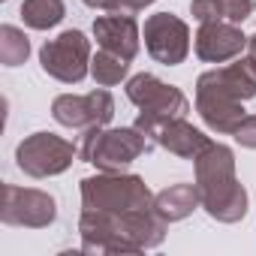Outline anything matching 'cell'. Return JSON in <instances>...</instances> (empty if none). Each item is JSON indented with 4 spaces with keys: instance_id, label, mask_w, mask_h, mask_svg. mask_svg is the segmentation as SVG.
Masks as SVG:
<instances>
[{
    "instance_id": "cell-15",
    "label": "cell",
    "mask_w": 256,
    "mask_h": 256,
    "mask_svg": "<svg viewBox=\"0 0 256 256\" xmlns=\"http://www.w3.org/2000/svg\"><path fill=\"white\" fill-rule=\"evenodd\" d=\"M199 205H202V196H199L196 184H172L154 196V211L166 223H178V220L190 217L193 208H199Z\"/></svg>"
},
{
    "instance_id": "cell-10",
    "label": "cell",
    "mask_w": 256,
    "mask_h": 256,
    "mask_svg": "<svg viewBox=\"0 0 256 256\" xmlns=\"http://www.w3.org/2000/svg\"><path fill=\"white\" fill-rule=\"evenodd\" d=\"M126 100L139 106V112L157 118H184L190 112V100L175 84H166L151 72H139L126 82Z\"/></svg>"
},
{
    "instance_id": "cell-8",
    "label": "cell",
    "mask_w": 256,
    "mask_h": 256,
    "mask_svg": "<svg viewBox=\"0 0 256 256\" xmlns=\"http://www.w3.org/2000/svg\"><path fill=\"white\" fill-rule=\"evenodd\" d=\"M52 114L60 126H70V130L106 126L114 114V100L106 88L90 94H60L52 102Z\"/></svg>"
},
{
    "instance_id": "cell-2",
    "label": "cell",
    "mask_w": 256,
    "mask_h": 256,
    "mask_svg": "<svg viewBox=\"0 0 256 256\" xmlns=\"http://www.w3.org/2000/svg\"><path fill=\"white\" fill-rule=\"evenodd\" d=\"M193 163L196 187L208 217L220 223H238L247 214V190L235 178V154L220 142H208V148Z\"/></svg>"
},
{
    "instance_id": "cell-13",
    "label": "cell",
    "mask_w": 256,
    "mask_h": 256,
    "mask_svg": "<svg viewBox=\"0 0 256 256\" xmlns=\"http://www.w3.org/2000/svg\"><path fill=\"white\" fill-rule=\"evenodd\" d=\"M118 232L120 238H126L136 250H151L160 247L166 238V220L151 208H133L118 214Z\"/></svg>"
},
{
    "instance_id": "cell-21",
    "label": "cell",
    "mask_w": 256,
    "mask_h": 256,
    "mask_svg": "<svg viewBox=\"0 0 256 256\" xmlns=\"http://www.w3.org/2000/svg\"><path fill=\"white\" fill-rule=\"evenodd\" d=\"M154 0H118L114 4V10L112 12H124V16H136L139 10H145V6H151Z\"/></svg>"
},
{
    "instance_id": "cell-7",
    "label": "cell",
    "mask_w": 256,
    "mask_h": 256,
    "mask_svg": "<svg viewBox=\"0 0 256 256\" xmlns=\"http://www.w3.org/2000/svg\"><path fill=\"white\" fill-rule=\"evenodd\" d=\"M58 217V202L46 190L4 184V202H0V220L6 226H28L46 229Z\"/></svg>"
},
{
    "instance_id": "cell-3",
    "label": "cell",
    "mask_w": 256,
    "mask_h": 256,
    "mask_svg": "<svg viewBox=\"0 0 256 256\" xmlns=\"http://www.w3.org/2000/svg\"><path fill=\"white\" fill-rule=\"evenodd\" d=\"M157 142L151 136H145L139 126H90L82 130L78 139V157L84 163H94L102 172H124L133 160H139L142 154H148Z\"/></svg>"
},
{
    "instance_id": "cell-14",
    "label": "cell",
    "mask_w": 256,
    "mask_h": 256,
    "mask_svg": "<svg viewBox=\"0 0 256 256\" xmlns=\"http://www.w3.org/2000/svg\"><path fill=\"white\" fill-rule=\"evenodd\" d=\"M208 136L202 130H196L193 124H187L184 118H169L160 124L157 130V145L166 148L169 154L181 157V160H196L205 148H208Z\"/></svg>"
},
{
    "instance_id": "cell-6",
    "label": "cell",
    "mask_w": 256,
    "mask_h": 256,
    "mask_svg": "<svg viewBox=\"0 0 256 256\" xmlns=\"http://www.w3.org/2000/svg\"><path fill=\"white\" fill-rule=\"evenodd\" d=\"M78 148L54 133H34L16 148V163L30 178H52L72 166Z\"/></svg>"
},
{
    "instance_id": "cell-9",
    "label": "cell",
    "mask_w": 256,
    "mask_h": 256,
    "mask_svg": "<svg viewBox=\"0 0 256 256\" xmlns=\"http://www.w3.org/2000/svg\"><path fill=\"white\" fill-rule=\"evenodd\" d=\"M142 34H145V48L157 64L178 66V64L187 60V54H190V28L178 16H172V12L148 16Z\"/></svg>"
},
{
    "instance_id": "cell-22",
    "label": "cell",
    "mask_w": 256,
    "mask_h": 256,
    "mask_svg": "<svg viewBox=\"0 0 256 256\" xmlns=\"http://www.w3.org/2000/svg\"><path fill=\"white\" fill-rule=\"evenodd\" d=\"M244 60H247V64H250V70L256 72V34L247 40V58H244Z\"/></svg>"
},
{
    "instance_id": "cell-4",
    "label": "cell",
    "mask_w": 256,
    "mask_h": 256,
    "mask_svg": "<svg viewBox=\"0 0 256 256\" xmlns=\"http://www.w3.org/2000/svg\"><path fill=\"white\" fill-rule=\"evenodd\" d=\"M154 196L148 184L139 175H120V172H102L82 181V208L84 211H102V214H124L133 208H151Z\"/></svg>"
},
{
    "instance_id": "cell-1",
    "label": "cell",
    "mask_w": 256,
    "mask_h": 256,
    "mask_svg": "<svg viewBox=\"0 0 256 256\" xmlns=\"http://www.w3.org/2000/svg\"><path fill=\"white\" fill-rule=\"evenodd\" d=\"M250 96H256V72L247 60L208 70L196 82V112L202 114L208 130L223 136H232L247 118L244 100Z\"/></svg>"
},
{
    "instance_id": "cell-5",
    "label": "cell",
    "mask_w": 256,
    "mask_h": 256,
    "mask_svg": "<svg viewBox=\"0 0 256 256\" xmlns=\"http://www.w3.org/2000/svg\"><path fill=\"white\" fill-rule=\"evenodd\" d=\"M40 66L64 84H78L90 72V42L82 30H64L40 48Z\"/></svg>"
},
{
    "instance_id": "cell-17",
    "label": "cell",
    "mask_w": 256,
    "mask_h": 256,
    "mask_svg": "<svg viewBox=\"0 0 256 256\" xmlns=\"http://www.w3.org/2000/svg\"><path fill=\"white\" fill-rule=\"evenodd\" d=\"M64 16H66L64 0H24L22 4V18L34 30H48V28L60 24Z\"/></svg>"
},
{
    "instance_id": "cell-16",
    "label": "cell",
    "mask_w": 256,
    "mask_h": 256,
    "mask_svg": "<svg viewBox=\"0 0 256 256\" xmlns=\"http://www.w3.org/2000/svg\"><path fill=\"white\" fill-rule=\"evenodd\" d=\"M190 12L199 24H208V22L241 24L253 12V0H193Z\"/></svg>"
},
{
    "instance_id": "cell-11",
    "label": "cell",
    "mask_w": 256,
    "mask_h": 256,
    "mask_svg": "<svg viewBox=\"0 0 256 256\" xmlns=\"http://www.w3.org/2000/svg\"><path fill=\"white\" fill-rule=\"evenodd\" d=\"M241 52H247V36L241 34L238 24H229V22L199 24L196 54L202 60H208V64H226V60L238 58Z\"/></svg>"
},
{
    "instance_id": "cell-20",
    "label": "cell",
    "mask_w": 256,
    "mask_h": 256,
    "mask_svg": "<svg viewBox=\"0 0 256 256\" xmlns=\"http://www.w3.org/2000/svg\"><path fill=\"white\" fill-rule=\"evenodd\" d=\"M232 136H235V142H238L241 148L256 151V114H247V118L238 124V130H235Z\"/></svg>"
},
{
    "instance_id": "cell-12",
    "label": "cell",
    "mask_w": 256,
    "mask_h": 256,
    "mask_svg": "<svg viewBox=\"0 0 256 256\" xmlns=\"http://www.w3.org/2000/svg\"><path fill=\"white\" fill-rule=\"evenodd\" d=\"M94 36H96L100 48L120 54L124 60H133L139 54V24L133 16H124V12L100 16L94 22Z\"/></svg>"
},
{
    "instance_id": "cell-18",
    "label": "cell",
    "mask_w": 256,
    "mask_h": 256,
    "mask_svg": "<svg viewBox=\"0 0 256 256\" xmlns=\"http://www.w3.org/2000/svg\"><path fill=\"white\" fill-rule=\"evenodd\" d=\"M126 70H130V60H124L120 54H112L106 48H100L94 58H90V76L100 88H112V84H120L126 78Z\"/></svg>"
},
{
    "instance_id": "cell-19",
    "label": "cell",
    "mask_w": 256,
    "mask_h": 256,
    "mask_svg": "<svg viewBox=\"0 0 256 256\" xmlns=\"http://www.w3.org/2000/svg\"><path fill=\"white\" fill-rule=\"evenodd\" d=\"M30 54V40L24 30H18L16 24H4L0 28V64L4 66H18L24 64Z\"/></svg>"
}]
</instances>
